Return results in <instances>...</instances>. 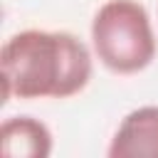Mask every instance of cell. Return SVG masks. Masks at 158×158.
Wrapping results in <instances>:
<instances>
[{
	"label": "cell",
	"mask_w": 158,
	"mask_h": 158,
	"mask_svg": "<svg viewBox=\"0 0 158 158\" xmlns=\"http://www.w3.org/2000/svg\"><path fill=\"white\" fill-rule=\"evenodd\" d=\"M2 101L72 99L94 74V52L67 30H20L0 49Z\"/></svg>",
	"instance_id": "1"
},
{
	"label": "cell",
	"mask_w": 158,
	"mask_h": 158,
	"mask_svg": "<svg viewBox=\"0 0 158 158\" xmlns=\"http://www.w3.org/2000/svg\"><path fill=\"white\" fill-rule=\"evenodd\" d=\"M109 158H158V104L128 111L106 148Z\"/></svg>",
	"instance_id": "3"
},
{
	"label": "cell",
	"mask_w": 158,
	"mask_h": 158,
	"mask_svg": "<svg viewBox=\"0 0 158 158\" xmlns=\"http://www.w3.org/2000/svg\"><path fill=\"white\" fill-rule=\"evenodd\" d=\"M91 52L118 77H131L153 64L158 42L148 10L138 0H106L91 17Z\"/></svg>",
	"instance_id": "2"
},
{
	"label": "cell",
	"mask_w": 158,
	"mask_h": 158,
	"mask_svg": "<svg viewBox=\"0 0 158 158\" xmlns=\"http://www.w3.org/2000/svg\"><path fill=\"white\" fill-rule=\"evenodd\" d=\"M52 146L49 126L35 116H10L0 126V151L5 158H47Z\"/></svg>",
	"instance_id": "4"
}]
</instances>
